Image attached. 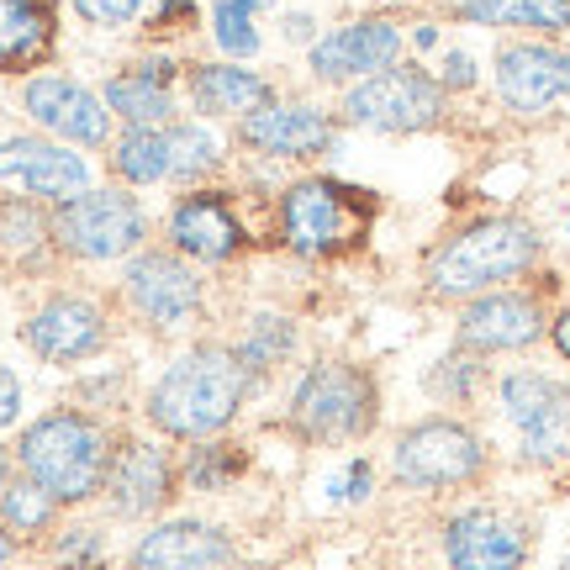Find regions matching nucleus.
Masks as SVG:
<instances>
[{"label": "nucleus", "instance_id": "1", "mask_svg": "<svg viewBox=\"0 0 570 570\" xmlns=\"http://www.w3.org/2000/svg\"><path fill=\"white\" fill-rule=\"evenodd\" d=\"M248 396V370L238 365V354L223 344L190 348L185 360L159 375V386L148 396V423L169 433V439H212L223 433Z\"/></svg>", "mask_w": 570, "mask_h": 570}, {"label": "nucleus", "instance_id": "2", "mask_svg": "<svg viewBox=\"0 0 570 570\" xmlns=\"http://www.w3.org/2000/svg\"><path fill=\"white\" fill-rule=\"evenodd\" d=\"M539 265V233L518 217H487V223L460 227L449 244L433 248L428 285L439 296H475L502 281H518L523 269Z\"/></svg>", "mask_w": 570, "mask_h": 570}, {"label": "nucleus", "instance_id": "3", "mask_svg": "<svg viewBox=\"0 0 570 570\" xmlns=\"http://www.w3.org/2000/svg\"><path fill=\"white\" fill-rule=\"evenodd\" d=\"M21 465L27 481H38L53 502H85L106 487L111 449H106L101 423H90L80 412H48L21 433Z\"/></svg>", "mask_w": 570, "mask_h": 570}, {"label": "nucleus", "instance_id": "4", "mask_svg": "<svg viewBox=\"0 0 570 570\" xmlns=\"http://www.w3.org/2000/svg\"><path fill=\"white\" fill-rule=\"evenodd\" d=\"M370 217H375V196L338 180H302L281 202V233L291 254H302V259H327V254L348 248L365 233Z\"/></svg>", "mask_w": 570, "mask_h": 570}, {"label": "nucleus", "instance_id": "5", "mask_svg": "<svg viewBox=\"0 0 570 570\" xmlns=\"http://www.w3.org/2000/svg\"><path fill=\"white\" fill-rule=\"evenodd\" d=\"M291 423L302 428L306 439H360L375 423V381L360 365H312L302 375V386L291 396Z\"/></svg>", "mask_w": 570, "mask_h": 570}, {"label": "nucleus", "instance_id": "6", "mask_svg": "<svg viewBox=\"0 0 570 570\" xmlns=\"http://www.w3.org/2000/svg\"><path fill=\"white\" fill-rule=\"evenodd\" d=\"M391 470L412 491H454L487 470V444L454 417H428L396 439Z\"/></svg>", "mask_w": 570, "mask_h": 570}, {"label": "nucleus", "instance_id": "7", "mask_svg": "<svg viewBox=\"0 0 570 570\" xmlns=\"http://www.w3.org/2000/svg\"><path fill=\"white\" fill-rule=\"evenodd\" d=\"M344 117L375 132H423L444 117V85L423 69H386L348 90Z\"/></svg>", "mask_w": 570, "mask_h": 570}, {"label": "nucleus", "instance_id": "8", "mask_svg": "<svg viewBox=\"0 0 570 570\" xmlns=\"http://www.w3.org/2000/svg\"><path fill=\"white\" fill-rule=\"evenodd\" d=\"M502 412L518 428L529 465H554L570 454V386L539 370H512L502 381Z\"/></svg>", "mask_w": 570, "mask_h": 570}, {"label": "nucleus", "instance_id": "9", "mask_svg": "<svg viewBox=\"0 0 570 570\" xmlns=\"http://www.w3.org/2000/svg\"><path fill=\"white\" fill-rule=\"evenodd\" d=\"M59 244L80 259H117L142 244V206L127 190H80L75 202H59Z\"/></svg>", "mask_w": 570, "mask_h": 570}, {"label": "nucleus", "instance_id": "10", "mask_svg": "<svg viewBox=\"0 0 570 570\" xmlns=\"http://www.w3.org/2000/svg\"><path fill=\"white\" fill-rule=\"evenodd\" d=\"M444 560L454 570H523L529 523L502 508H465L444 523Z\"/></svg>", "mask_w": 570, "mask_h": 570}, {"label": "nucleus", "instance_id": "11", "mask_svg": "<svg viewBox=\"0 0 570 570\" xmlns=\"http://www.w3.org/2000/svg\"><path fill=\"white\" fill-rule=\"evenodd\" d=\"M127 296L148 323L159 327H180L202 312V281L196 269L185 265L180 254H164V248H148L127 265Z\"/></svg>", "mask_w": 570, "mask_h": 570}, {"label": "nucleus", "instance_id": "12", "mask_svg": "<svg viewBox=\"0 0 570 570\" xmlns=\"http://www.w3.org/2000/svg\"><path fill=\"white\" fill-rule=\"evenodd\" d=\"M396 53H402L396 21L365 17L338 27V32H327L323 42H312V75L317 80H370V75L396 69Z\"/></svg>", "mask_w": 570, "mask_h": 570}, {"label": "nucleus", "instance_id": "13", "mask_svg": "<svg viewBox=\"0 0 570 570\" xmlns=\"http://www.w3.org/2000/svg\"><path fill=\"white\" fill-rule=\"evenodd\" d=\"M497 90L512 111H550L570 96V53L550 42H512L497 53Z\"/></svg>", "mask_w": 570, "mask_h": 570}, {"label": "nucleus", "instance_id": "14", "mask_svg": "<svg viewBox=\"0 0 570 570\" xmlns=\"http://www.w3.org/2000/svg\"><path fill=\"white\" fill-rule=\"evenodd\" d=\"M539 333H544V306L529 291H491L481 302H470L460 317V348H475V354L529 348Z\"/></svg>", "mask_w": 570, "mask_h": 570}, {"label": "nucleus", "instance_id": "15", "mask_svg": "<svg viewBox=\"0 0 570 570\" xmlns=\"http://www.w3.org/2000/svg\"><path fill=\"white\" fill-rule=\"evenodd\" d=\"M0 180L21 185L32 196H53V202H75L90 180V164L80 154H69L59 142L38 138H6L0 142Z\"/></svg>", "mask_w": 570, "mask_h": 570}, {"label": "nucleus", "instance_id": "16", "mask_svg": "<svg viewBox=\"0 0 570 570\" xmlns=\"http://www.w3.org/2000/svg\"><path fill=\"white\" fill-rule=\"evenodd\" d=\"M233 566V544L227 533H217L212 523H159L154 533H142L132 550V570H227Z\"/></svg>", "mask_w": 570, "mask_h": 570}, {"label": "nucleus", "instance_id": "17", "mask_svg": "<svg viewBox=\"0 0 570 570\" xmlns=\"http://www.w3.org/2000/svg\"><path fill=\"white\" fill-rule=\"evenodd\" d=\"M27 111H32L38 127H48V132H59V138H69V142H85V148L106 142L101 96H90V90L75 80H59V75L32 80L27 85Z\"/></svg>", "mask_w": 570, "mask_h": 570}, {"label": "nucleus", "instance_id": "18", "mask_svg": "<svg viewBox=\"0 0 570 570\" xmlns=\"http://www.w3.org/2000/svg\"><path fill=\"white\" fill-rule=\"evenodd\" d=\"M27 344L38 348L42 360L69 365V360H85L106 344V317L80 296H59L27 323Z\"/></svg>", "mask_w": 570, "mask_h": 570}, {"label": "nucleus", "instance_id": "19", "mask_svg": "<svg viewBox=\"0 0 570 570\" xmlns=\"http://www.w3.org/2000/svg\"><path fill=\"white\" fill-rule=\"evenodd\" d=\"M244 142L275 159H312L333 142V122L317 106H259L254 117H244Z\"/></svg>", "mask_w": 570, "mask_h": 570}, {"label": "nucleus", "instance_id": "20", "mask_svg": "<svg viewBox=\"0 0 570 570\" xmlns=\"http://www.w3.org/2000/svg\"><path fill=\"white\" fill-rule=\"evenodd\" d=\"M169 481H175V470L164 460V449L154 444H127L111 470H106V491H111V508L122 512V518H142V512H154L169 497Z\"/></svg>", "mask_w": 570, "mask_h": 570}, {"label": "nucleus", "instance_id": "21", "mask_svg": "<svg viewBox=\"0 0 570 570\" xmlns=\"http://www.w3.org/2000/svg\"><path fill=\"white\" fill-rule=\"evenodd\" d=\"M169 238H175L180 254L202 259V265H217V259H227L233 248L244 244L238 217L227 212L223 196H190V202H180L175 217H169Z\"/></svg>", "mask_w": 570, "mask_h": 570}, {"label": "nucleus", "instance_id": "22", "mask_svg": "<svg viewBox=\"0 0 570 570\" xmlns=\"http://www.w3.org/2000/svg\"><path fill=\"white\" fill-rule=\"evenodd\" d=\"M190 96L206 117H254L259 106H269V85L254 69H233V63H202L190 75Z\"/></svg>", "mask_w": 570, "mask_h": 570}, {"label": "nucleus", "instance_id": "23", "mask_svg": "<svg viewBox=\"0 0 570 570\" xmlns=\"http://www.w3.org/2000/svg\"><path fill=\"white\" fill-rule=\"evenodd\" d=\"M53 42V17L38 0H0V69L38 63Z\"/></svg>", "mask_w": 570, "mask_h": 570}, {"label": "nucleus", "instance_id": "24", "mask_svg": "<svg viewBox=\"0 0 570 570\" xmlns=\"http://www.w3.org/2000/svg\"><path fill=\"white\" fill-rule=\"evenodd\" d=\"M460 17L475 27H539V32H566L570 0H465Z\"/></svg>", "mask_w": 570, "mask_h": 570}, {"label": "nucleus", "instance_id": "25", "mask_svg": "<svg viewBox=\"0 0 570 570\" xmlns=\"http://www.w3.org/2000/svg\"><path fill=\"white\" fill-rule=\"evenodd\" d=\"M106 106L122 117L127 127H169V117H175V101H169V90L154 80H142L138 69L132 75H117V80L106 85Z\"/></svg>", "mask_w": 570, "mask_h": 570}, {"label": "nucleus", "instance_id": "26", "mask_svg": "<svg viewBox=\"0 0 570 570\" xmlns=\"http://www.w3.org/2000/svg\"><path fill=\"white\" fill-rule=\"evenodd\" d=\"M111 169L132 185H154V180H169V142H164V127H132L117 154H111Z\"/></svg>", "mask_w": 570, "mask_h": 570}, {"label": "nucleus", "instance_id": "27", "mask_svg": "<svg viewBox=\"0 0 570 570\" xmlns=\"http://www.w3.org/2000/svg\"><path fill=\"white\" fill-rule=\"evenodd\" d=\"M296 348V327L285 323V317H275V312H265V317H254L244 333V344L233 348L238 354V365L248 370V375H265V370L285 365V354Z\"/></svg>", "mask_w": 570, "mask_h": 570}, {"label": "nucleus", "instance_id": "28", "mask_svg": "<svg viewBox=\"0 0 570 570\" xmlns=\"http://www.w3.org/2000/svg\"><path fill=\"white\" fill-rule=\"evenodd\" d=\"M164 142H169V180H196L217 164V138L202 122H169Z\"/></svg>", "mask_w": 570, "mask_h": 570}, {"label": "nucleus", "instance_id": "29", "mask_svg": "<svg viewBox=\"0 0 570 570\" xmlns=\"http://www.w3.org/2000/svg\"><path fill=\"white\" fill-rule=\"evenodd\" d=\"M244 449L238 444H202L190 449V465H185V481L196 491H227L238 475H244Z\"/></svg>", "mask_w": 570, "mask_h": 570}, {"label": "nucleus", "instance_id": "30", "mask_svg": "<svg viewBox=\"0 0 570 570\" xmlns=\"http://www.w3.org/2000/svg\"><path fill=\"white\" fill-rule=\"evenodd\" d=\"M0 518L11 533H42L53 523V497L38 487V481H21V487H6L0 497Z\"/></svg>", "mask_w": 570, "mask_h": 570}, {"label": "nucleus", "instance_id": "31", "mask_svg": "<svg viewBox=\"0 0 570 570\" xmlns=\"http://www.w3.org/2000/svg\"><path fill=\"white\" fill-rule=\"evenodd\" d=\"M265 0H212V27H217V42L227 53H254L259 48V32H254V11Z\"/></svg>", "mask_w": 570, "mask_h": 570}, {"label": "nucleus", "instance_id": "32", "mask_svg": "<svg viewBox=\"0 0 570 570\" xmlns=\"http://www.w3.org/2000/svg\"><path fill=\"white\" fill-rule=\"evenodd\" d=\"M475 381H481V365H475V360H465V354H449V360H439V365H433V375H428V386L439 391V396H449V402H465L470 391H475Z\"/></svg>", "mask_w": 570, "mask_h": 570}, {"label": "nucleus", "instance_id": "33", "mask_svg": "<svg viewBox=\"0 0 570 570\" xmlns=\"http://www.w3.org/2000/svg\"><path fill=\"white\" fill-rule=\"evenodd\" d=\"M59 560L69 570H101V533L96 529H75L59 539Z\"/></svg>", "mask_w": 570, "mask_h": 570}, {"label": "nucleus", "instance_id": "34", "mask_svg": "<svg viewBox=\"0 0 570 570\" xmlns=\"http://www.w3.org/2000/svg\"><path fill=\"white\" fill-rule=\"evenodd\" d=\"M75 11L90 27H127L142 11V0H75Z\"/></svg>", "mask_w": 570, "mask_h": 570}, {"label": "nucleus", "instance_id": "35", "mask_svg": "<svg viewBox=\"0 0 570 570\" xmlns=\"http://www.w3.org/2000/svg\"><path fill=\"white\" fill-rule=\"evenodd\" d=\"M370 487H375V470H370V460H348L344 475H333V481H327L333 502H360V497H370Z\"/></svg>", "mask_w": 570, "mask_h": 570}, {"label": "nucleus", "instance_id": "36", "mask_svg": "<svg viewBox=\"0 0 570 570\" xmlns=\"http://www.w3.org/2000/svg\"><path fill=\"white\" fill-rule=\"evenodd\" d=\"M0 227H6V244H38V217L27 206H6Z\"/></svg>", "mask_w": 570, "mask_h": 570}, {"label": "nucleus", "instance_id": "37", "mask_svg": "<svg viewBox=\"0 0 570 570\" xmlns=\"http://www.w3.org/2000/svg\"><path fill=\"white\" fill-rule=\"evenodd\" d=\"M17 412H21V381L6 365H0V428L11 423Z\"/></svg>", "mask_w": 570, "mask_h": 570}, {"label": "nucleus", "instance_id": "38", "mask_svg": "<svg viewBox=\"0 0 570 570\" xmlns=\"http://www.w3.org/2000/svg\"><path fill=\"white\" fill-rule=\"evenodd\" d=\"M444 85H454V90L475 85V59H470V53H449L444 59Z\"/></svg>", "mask_w": 570, "mask_h": 570}, {"label": "nucleus", "instance_id": "39", "mask_svg": "<svg viewBox=\"0 0 570 570\" xmlns=\"http://www.w3.org/2000/svg\"><path fill=\"white\" fill-rule=\"evenodd\" d=\"M550 333H554V348H560V354L570 360V312H560V317H554Z\"/></svg>", "mask_w": 570, "mask_h": 570}, {"label": "nucleus", "instance_id": "40", "mask_svg": "<svg viewBox=\"0 0 570 570\" xmlns=\"http://www.w3.org/2000/svg\"><path fill=\"white\" fill-rule=\"evenodd\" d=\"M190 11V0H164L159 6V21H175V17H185Z\"/></svg>", "mask_w": 570, "mask_h": 570}, {"label": "nucleus", "instance_id": "41", "mask_svg": "<svg viewBox=\"0 0 570 570\" xmlns=\"http://www.w3.org/2000/svg\"><path fill=\"white\" fill-rule=\"evenodd\" d=\"M6 470L11 465H6V449H0V497H6Z\"/></svg>", "mask_w": 570, "mask_h": 570}, {"label": "nucleus", "instance_id": "42", "mask_svg": "<svg viewBox=\"0 0 570 570\" xmlns=\"http://www.w3.org/2000/svg\"><path fill=\"white\" fill-rule=\"evenodd\" d=\"M6 554H11V539H6V533H0V560H6Z\"/></svg>", "mask_w": 570, "mask_h": 570}, {"label": "nucleus", "instance_id": "43", "mask_svg": "<svg viewBox=\"0 0 570 570\" xmlns=\"http://www.w3.org/2000/svg\"><path fill=\"white\" fill-rule=\"evenodd\" d=\"M386 6H412V0H386Z\"/></svg>", "mask_w": 570, "mask_h": 570}, {"label": "nucleus", "instance_id": "44", "mask_svg": "<svg viewBox=\"0 0 570 570\" xmlns=\"http://www.w3.org/2000/svg\"><path fill=\"white\" fill-rule=\"evenodd\" d=\"M566 570H570V560H566Z\"/></svg>", "mask_w": 570, "mask_h": 570}]
</instances>
